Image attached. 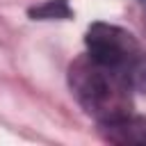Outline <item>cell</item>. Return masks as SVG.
I'll use <instances>...</instances> for the list:
<instances>
[{"label":"cell","instance_id":"6da1fadb","mask_svg":"<svg viewBox=\"0 0 146 146\" xmlns=\"http://www.w3.org/2000/svg\"><path fill=\"white\" fill-rule=\"evenodd\" d=\"M68 84L84 112L98 123L132 114L130 80L121 71L98 62L89 52L80 55L68 66Z\"/></svg>","mask_w":146,"mask_h":146},{"label":"cell","instance_id":"7a4b0ae2","mask_svg":"<svg viewBox=\"0 0 146 146\" xmlns=\"http://www.w3.org/2000/svg\"><path fill=\"white\" fill-rule=\"evenodd\" d=\"M84 41L91 57L121 71L130 80L132 89H146V55L130 32L119 25L94 23Z\"/></svg>","mask_w":146,"mask_h":146},{"label":"cell","instance_id":"3957f363","mask_svg":"<svg viewBox=\"0 0 146 146\" xmlns=\"http://www.w3.org/2000/svg\"><path fill=\"white\" fill-rule=\"evenodd\" d=\"M100 137L110 144H146V119L125 114L114 121L98 123Z\"/></svg>","mask_w":146,"mask_h":146},{"label":"cell","instance_id":"277c9868","mask_svg":"<svg viewBox=\"0 0 146 146\" xmlns=\"http://www.w3.org/2000/svg\"><path fill=\"white\" fill-rule=\"evenodd\" d=\"M32 18H41V21H50V18H68L71 16V7L66 0H46L43 5H36L30 9Z\"/></svg>","mask_w":146,"mask_h":146}]
</instances>
